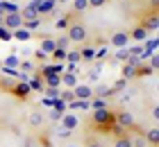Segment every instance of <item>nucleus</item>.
<instances>
[{"instance_id":"1","label":"nucleus","mask_w":159,"mask_h":147,"mask_svg":"<svg viewBox=\"0 0 159 147\" xmlns=\"http://www.w3.org/2000/svg\"><path fill=\"white\" fill-rule=\"evenodd\" d=\"M91 120L93 124L100 129V131H107L109 134L111 131V124H114V113L109 111V109H91Z\"/></svg>"},{"instance_id":"2","label":"nucleus","mask_w":159,"mask_h":147,"mask_svg":"<svg viewBox=\"0 0 159 147\" xmlns=\"http://www.w3.org/2000/svg\"><path fill=\"white\" fill-rule=\"evenodd\" d=\"M66 36H68L70 41H75V43H84L86 39H89V32H86L84 23H80V20H73V23L68 25Z\"/></svg>"},{"instance_id":"3","label":"nucleus","mask_w":159,"mask_h":147,"mask_svg":"<svg viewBox=\"0 0 159 147\" xmlns=\"http://www.w3.org/2000/svg\"><path fill=\"white\" fill-rule=\"evenodd\" d=\"M141 27L146 29V32H157V29H159V14H157V11L146 14L143 20H141Z\"/></svg>"},{"instance_id":"4","label":"nucleus","mask_w":159,"mask_h":147,"mask_svg":"<svg viewBox=\"0 0 159 147\" xmlns=\"http://www.w3.org/2000/svg\"><path fill=\"white\" fill-rule=\"evenodd\" d=\"M2 25L7 27V29H18V27H23V16H20V11L18 14H5L2 16Z\"/></svg>"},{"instance_id":"5","label":"nucleus","mask_w":159,"mask_h":147,"mask_svg":"<svg viewBox=\"0 0 159 147\" xmlns=\"http://www.w3.org/2000/svg\"><path fill=\"white\" fill-rule=\"evenodd\" d=\"M11 93H14V97H18V100H27L30 93H32V88H30L27 82H16L11 86Z\"/></svg>"},{"instance_id":"6","label":"nucleus","mask_w":159,"mask_h":147,"mask_svg":"<svg viewBox=\"0 0 159 147\" xmlns=\"http://www.w3.org/2000/svg\"><path fill=\"white\" fill-rule=\"evenodd\" d=\"M114 122H116L118 127H123V129H129V127H134V115L129 111H120V113L114 115Z\"/></svg>"},{"instance_id":"7","label":"nucleus","mask_w":159,"mask_h":147,"mask_svg":"<svg viewBox=\"0 0 159 147\" xmlns=\"http://www.w3.org/2000/svg\"><path fill=\"white\" fill-rule=\"evenodd\" d=\"M109 43L114 48H127V43H129V34L127 32H114L111 34V39H109Z\"/></svg>"},{"instance_id":"8","label":"nucleus","mask_w":159,"mask_h":147,"mask_svg":"<svg viewBox=\"0 0 159 147\" xmlns=\"http://www.w3.org/2000/svg\"><path fill=\"white\" fill-rule=\"evenodd\" d=\"M73 93H75V100H91L93 97V88L89 84H77L73 88Z\"/></svg>"},{"instance_id":"9","label":"nucleus","mask_w":159,"mask_h":147,"mask_svg":"<svg viewBox=\"0 0 159 147\" xmlns=\"http://www.w3.org/2000/svg\"><path fill=\"white\" fill-rule=\"evenodd\" d=\"M57 2H59V0H41V2H39V16L41 18L50 16V14L57 9Z\"/></svg>"},{"instance_id":"10","label":"nucleus","mask_w":159,"mask_h":147,"mask_svg":"<svg viewBox=\"0 0 159 147\" xmlns=\"http://www.w3.org/2000/svg\"><path fill=\"white\" fill-rule=\"evenodd\" d=\"M59 122H61V127H64V129H70V131L80 127V118H77V115H73V113H64Z\"/></svg>"},{"instance_id":"11","label":"nucleus","mask_w":159,"mask_h":147,"mask_svg":"<svg viewBox=\"0 0 159 147\" xmlns=\"http://www.w3.org/2000/svg\"><path fill=\"white\" fill-rule=\"evenodd\" d=\"M55 48H57V41L52 39V36H43V39H41V45H39V50H43V52H46L48 57L55 52Z\"/></svg>"},{"instance_id":"12","label":"nucleus","mask_w":159,"mask_h":147,"mask_svg":"<svg viewBox=\"0 0 159 147\" xmlns=\"http://www.w3.org/2000/svg\"><path fill=\"white\" fill-rule=\"evenodd\" d=\"M143 138H146V143H148V145L159 147V129H157V127L146 129V131H143Z\"/></svg>"},{"instance_id":"13","label":"nucleus","mask_w":159,"mask_h":147,"mask_svg":"<svg viewBox=\"0 0 159 147\" xmlns=\"http://www.w3.org/2000/svg\"><path fill=\"white\" fill-rule=\"evenodd\" d=\"M80 82H77V75L75 72H68V70H64L61 72V86H66V88H75Z\"/></svg>"},{"instance_id":"14","label":"nucleus","mask_w":159,"mask_h":147,"mask_svg":"<svg viewBox=\"0 0 159 147\" xmlns=\"http://www.w3.org/2000/svg\"><path fill=\"white\" fill-rule=\"evenodd\" d=\"M46 88H59L61 86V75H43Z\"/></svg>"},{"instance_id":"15","label":"nucleus","mask_w":159,"mask_h":147,"mask_svg":"<svg viewBox=\"0 0 159 147\" xmlns=\"http://www.w3.org/2000/svg\"><path fill=\"white\" fill-rule=\"evenodd\" d=\"M129 39H134V41L143 43V41H148V32H146V29H143L141 25H136L132 32H129Z\"/></svg>"},{"instance_id":"16","label":"nucleus","mask_w":159,"mask_h":147,"mask_svg":"<svg viewBox=\"0 0 159 147\" xmlns=\"http://www.w3.org/2000/svg\"><path fill=\"white\" fill-rule=\"evenodd\" d=\"M27 84H30L32 93H34V91H43V88H46V84H43V77L39 75V72H37L34 77H30V79H27Z\"/></svg>"},{"instance_id":"17","label":"nucleus","mask_w":159,"mask_h":147,"mask_svg":"<svg viewBox=\"0 0 159 147\" xmlns=\"http://www.w3.org/2000/svg\"><path fill=\"white\" fill-rule=\"evenodd\" d=\"M20 16H23V20H27V18H41L39 16V9H37V7H32L30 2H27L25 9H20Z\"/></svg>"},{"instance_id":"18","label":"nucleus","mask_w":159,"mask_h":147,"mask_svg":"<svg viewBox=\"0 0 159 147\" xmlns=\"http://www.w3.org/2000/svg\"><path fill=\"white\" fill-rule=\"evenodd\" d=\"M68 109H84V111H91V100H73L66 104Z\"/></svg>"},{"instance_id":"19","label":"nucleus","mask_w":159,"mask_h":147,"mask_svg":"<svg viewBox=\"0 0 159 147\" xmlns=\"http://www.w3.org/2000/svg\"><path fill=\"white\" fill-rule=\"evenodd\" d=\"M109 95H114V88L105 86V84H100L96 91H93V97H109Z\"/></svg>"},{"instance_id":"20","label":"nucleus","mask_w":159,"mask_h":147,"mask_svg":"<svg viewBox=\"0 0 159 147\" xmlns=\"http://www.w3.org/2000/svg\"><path fill=\"white\" fill-rule=\"evenodd\" d=\"M14 39H18V41H30L32 39V32L30 29H25V27H18V29H14Z\"/></svg>"},{"instance_id":"21","label":"nucleus","mask_w":159,"mask_h":147,"mask_svg":"<svg viewBox=\"0 0 159 147\" xmlns=\"http://www.w3.org/2000/svg\"><path fill=\"white\" fill-rule=\"evenodd\" d=\"M41 23H43L41 18H27V20H23V27H25V29H30V32H34V29H39V27H41Z\"/></svg>"},{"instance_id":"22","label":"nucleus","mask_w":159,"mask_h":147,"mask_svg":"<svg viewBox=\"0 0 159 147\" xmlns=\"http://www.w3.org/2000/svg\"><path fill=\"white\" fill-rule=\"evenodd\" d=\"M18 63H20V59H18L16 54L5 57V61H2V66H5V68H16V70H18Z\"/></svg>"},{"instance_id":"23","label":"nucleus","mask_w":159,"mask_h":147,"mask_svg":"<svg viewBox=\"0 0 159 147\" xmlns=\"http://www.w3.org/2000/svg\"><path fill=\"white\" fill-rule=\"evenodd\" d=\"M148 75H152V68H150V63L146 66V63H139L136 66V77H148Z\"/></svg>"},{"instance_id":"24","label":"nucleus","mask_w":159,"mask_h":147,"mask_svg":"<svg viewBox=\"0 0 159 147\" xmlns=\"http://www.w3.org/2000/svg\"><path fill=\"white\" fill-rule=\"evenodd\" d=\"M80 54H82V61H93L96 59V48H82Z\"/></svg>"},{"instance_id":"25","label":"nucleus","mask_w":159,"mask_h":147,"mask_svg":"<svg viewBox=\"0 0 159 147\" xmlns=\"http://www.w3.org/2000/svg\"><path fill=\"white\" fill-rule=\"evenodd\" d=\"M66 52H68V50H64V48H55V52L50 57H52L57 63H61V61H66Z\"/></svg>"},{"instance_id":"26","label":"nucleus","mask_w":159,"mask_h":147,"mask_svg":"<svg viewBox=\"0 0 159 147\" xmlns=\"http://www.w3.org/2000/svg\"><path fill=\"white\" fill-rule=\"evenodd\" d=\"M114 147H132V138L129 136H118L114 141Z\"/></svg>"},{"instance_id":"27","label":"nucleus","mask_w":159,"mask_h":147,"mask_svg":"<svg viewBox=\"0 0 159 147\" xmlns=\"http://www.w3.org/2000/svg\"><path fill=\"white\" fill-rule=\"evenodd\" d=\"M132 77H136V68L129 66V63H125L123 66V79H132Z\"/></svg>"},{"instance_id":"28","label":"nucleus","mask_w":159,"mask_h":147,"mask_svg":"<svg viewBox=\"0 0 159 147\" xmlns=\"http://www.w3.org/2000/svg\"><path fill=\"white\" fill-rule=\"evenodd\" d=\"M18 70L27 75V72H34V70H37V66H34L32 61H20V63H18Z\"/></svg>"},{"instance_id":"29","label":"nucleus","mask_w":159,"mask_h":147,"mask_svg":"<svg viewBox=\"0 0 159 147\" xmlns=\"http://www.w3.org/2000/svg\"><path fill=\"white\" fill-rule=\"evenodd\" d=\"M30 124H32V127H41V124H43V115L39 111L30 113Z\"/></svg>"},{"instance_id":"30","label":"nucleus","mask_w":159,"mask_h":147,"mask_svg":"<svg viewBox=\"0 0 159 147\" xmlns=\"http://www.w3.org/2000/svg\"><path fill=\"white\" fill-rule=\"evenodd\" d=\"M66 61H70V63L82 61V54H80V50H70V52H66Z\"/></svg>"},{"instance_id":"31","label":"nucleus","mask_w":159,"mask_h":147,"mask_svg":"<svg viewBox=\"0 0 159 147\" xmlns=\"http://www.w3.org/2000/svg\"><path fill=\"white\" fill-rule=\"evenodd\" d=\"M70 23H73V20H70V16H61L59 20H57V25H55V27H57V29H68Z\"/></svg>"},{"instance_id":"32","label":"nucleus","mask_w":159,"mask_h":147,"mask_svg":"<svg viewBox=\"0 0 159 147\" xmlns=\"http://www.w3.org/2000/svg\"><path fill=\"white\" fill-rule=\"evenodd\" d=\"M91 109H107L105 97H91Z\"/></svg>"},{"instance_id":"33","label":"nucleus","mask_w":159,"mask_h":147,"mask_svg":"<svg viewBox=\"0 0 159 147\" xmlns=\"http://www.w3.org/2000/svg\"><path fill=\"white\" fill-rule=\"evenodd\" d=\"M59 100H64V102H66V104H68V102H73V100H75V93H73V88H68V91H64V93L59 95Z\"/></svg>"},{"instance_id":"34","label":"nucleus","mask_w":159,"mask_h":147,"mask_svg":"<svg viewBox=\"0 0 159 147\" xmlns=\"http://www.w3.org/2000/svg\"><path fill=\"white\" fill-rule=\"evenodd\" d=\"M64 113H66V111H64V109H57V106H52V111H50V120H61V115Z\"/></svg>"},{"instance_id":"35","label":"nucleus","mask_w":159,"mask_h":147,"mask_svg":"<svg viewBox=\"0 0 159 147\" xmlns=\"http://www.w3.org/2000/svg\"><path fill=\"white\" fill-rule=\"evenodd\" d=\"M86 7H89V0H75V2H73V11L77 14V11L86 9Z\"/></svg>"},{"instance_id":"36","label":"nucleus","mask_w":159,"mask_h":147,"mask_svg":"<svg viewBox=\"0 0 159 147\" xmlns=\"http://www.w3.org/2000/svg\"><path fill=\"white\" fill-rule=\"evenodd\" d=\"M127 57H129V50L127 48H118L116 50V59H118V61H127Z\"/></svg>"},{"instance_id":"37","label":"nucleus","mask_w":159,"mask_h":147,"mask_svg":"<svg viewBox=\"0 0 159 147\" xmlns=\"http://www.w3.org/2000/svg\"><path fill=\"white\" fill-rule=\"evenodd\" d=\"M11 36H14V34H11V29H7L5 25H0V41H9Z\"/></svg>"},{"instance_id":"38","label":"nucleus","mask_w":159,"mask_h":147,"mask_svg":"<svg viewBox=\"0 0 159 147\" xmlns=\"http://www.w3.org/2000/svg\"><path fill=\"white\" fill-rule=\"evenodd\" d=\"M150 68H152V70H159V52H152V54H150Z\"/></svg>"},{"instance_id":"39","label":"nucleus","mask_w":159,"mask_h":147,"mask_svg":"<svg viewBox=\"0 0 159 147\" xmlns=\"http://www.w3.org/2000/svg\"><path fill=\"white\" fill-rule=\"evenodd\" d=\"M125 86H127V79H123V77H120L118 82H114V86H111V88H114V93H118V91H123Z\"/></svg>"},{"instance_id":"40","label":"nucleus","mask_w":159,"mask_h":147,"mask_svg":"<svg viewBox=\"0 0 159 147\" xmlns=\"http://www.w3.org/2000/svg\"><path fill=\"white\" fill-rule=\"evenodd\" d=\"M55 41H57V48L68 50V43H70V39H68V36H61V39H55Z\"/></svg>"},{"instance_id":"41","label":"nucleus","mask_w":159,"mask_h":147,"mask_svg":"<svg viewBox=\"0 0 159 147\" xmlns=\"http://www.w3.org/2000/svg\"><path fill=\"white\" fill-rule=\"evenodd\" d=\"M148 143H146V138L143 136H136V138H132V147H146Z\"/></svg>"},{"instance_id":"42","label":"nucleus","mask_w":159,"mask_h":147,"mask_svg":"<svg viewBox=\"0 0 159 147\" xmlns=\"http://www.w3.org/2000/svg\"><path fill=\"white\" fill-rule=\"evenodd\" d=\"M105 57H107V48L102 45L100 50H96V59H98V61H105Z\"/></svg>"},{"instance_id":"43","label":"nucleus","mask_w":159,"mask_h":147,"mask_svg":"<svg viewBox=\"0 0 159 147\" xmlns=\"http://www.w3.org/2000/svg\"><path fill=\"white\" fill-rule=\"evenodd\" d=\"M57 136H59V138H70V136H73V131H70V129H64V127H61Z\"/></svg>"},{"instance_id":"44","label":"nucleus","mask_w":159,"mask_h":147,"mask_svg":"<svg viewBox=\"0 0 159 147\" xmlns=\"http://www.w3.org/2000/svg\"><path fill=\"white\" fill-rule=\"evenodd\" d=\"M34 57H37V61H46V59H48V54L43 52V50H37V52H34Z\"/></svg>"},{"instance_id":"45","label":"nucleus","mask_w":159,"mask_h":147,"mask_svg":"<svg viewBox=\"0 0 159 147\" xmlns=\"http://www.w3.org/2000/svg\"><path fill=\"white\" fill-rule=\"evenodd\" d=\"M107 5V0H89V7H102Z\"/></svg>"},{"instance_id":"46","label":"nucleus","mask_w":159,"mask_h":147,"mask_svg":"<svg viewBox=\"0 0 159 147\" xmlns=\"http://www.w3.org/2000/svg\"><path fill=\"white\" fill-rule=\"evenodd\" d=\"M159 9V0H150V11H157Z\"/></svg>"},{"instance_id":"47","label":"nucleus","mask_w":159,"mask_h":147,"mask_svg":"<svg viewBox=\"0 0 159 147\" xmlns=\"http://www.w3.org/2000/svg\"><path fill=\"white\" fill-rule=\"evenodd\" d=\"M152 118H155V120H159V104L152 106Z\"/></svg>"},{"instance_id":"48","label":"nucleus","mask_w":159,"mask_h":147,"mask_svg":"<svg viewBox=\"0 0 159 147\" xmlns=\"http://www.w3.org/2000/svg\"><path fill=\"white\" fill-rule=\"evenodd\" d=\"M89 79H91V82H96V79H98V70H89Z\"/></svg>"},{"instance_id":"49","label":"nucleus","mask_w":159,"mask_h":147,"mask_svg":"<svg viewBox=\"0 0 159 147\" xmlns=\"http://www.w3.org/2000/svg\"><path fill=\"white\" fill-rule=\"evenodd\" d=\"M86 147H102V145H100V143H96V141H91V143L86 145Z\"/></svg>"},{"instance_id":"50","label":"nucleus","mask_w":159,"mask_h":147,"mask_svg":"<svg viewBox=\"0 0 159 147\" xmlns=\"http://www.w3.org/2000/svg\"><path fill=\"white\" fill-rule=\"evenodd\" d=\"M0 25H2V14H0Z\"/></svg>"},{"instance_id":"51","label":"nucleus","mask_w":159,"mask_h":147,"mask_svg":"<svg viewBox=\"0 0 159 147\" xmlns=\"http://www.w3.org/2000/svg\"><path fill=\"white\" fill-rule=\"evenodd\" d=\"M66 147H77V145H66Z\"/></svg>"},{"instance_id":"52","label":"nucleus","mask_w":159,"mask_h":147,"mask_svg":"<svg viewBox=\"0 0 159 147\" xmlns=\"http://www.w3.org/2000/svg\"><path fill=\"white\" fill-rule=\"evenodd\" d=\"M7 2H16V0H7Z\"/></svg>"},{"instance_id":"53","label":"nucleus","mask_w":159,"mask_h":147,"mask_svg":"<svg viewBox=\"0 0 159 147\" xmlns=\"http://www.w3.org/2000/svg\"><path fill=\"white\" fill-rule=\"evenodd\" d=\"M157 14H159V9H157Z\"/></svg>"}]
</instances>
